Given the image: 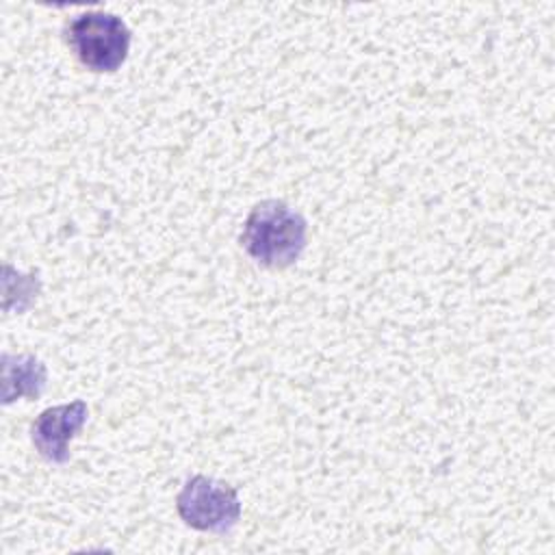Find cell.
Returning <instances> with one entry per match:
<instances>
[{"label": "cell", "instance_id": "4", "mask_svg": "<svg viewBox=\"0 0 555 555\" xmlns=\"http://www.w3.org/2000/svg\"><path fill=\"white\" fill-rule=\"evenodd\" d=\"M89 408L82 399L46 408L30 427V438L39 455L52 464H63L69 457V442L87 423Z\"/></svg>", "mask_w": 555, "mask_h": 555}, {"label": "cell", "instance_id": "2", "mask_svg": "<svg viewBox=\"0 0 555 555\" xmlns=\"http://www.w3.org/2000/svg\"><path fill=\"white\" fill-rule=\"evenodd\" d=\"M65 39L76 59L91 72H117L130 50L128 26L106 11L76 15L65 28Z\"/></svg>", "mask_w": 555, "mask_h": 555}, {"label": "cell", "instance_id": "5", "mask_svg": "<svg viewBox=\"0 0 555 555\" xmlns=\"http://www.w3.org/2000/svg\"><path fill=\"white\" fill-rule=\"evenodd\" d=\"M48 379L46 364L30 353L2 356V401L13 403L20 397L37 399Z\"/></svg>", "mask_w": 555, "mask_h": 555}, {"label": "cell", "instance_id": "3", "mask_svg": "<svg viewBox=\"0 0 555 555\" xmlns=\"http://www.w3.org/2000/svg\"><path fill=\"white\" fill-rule=\"evenodd\" d=\"M178 516L197 531L225 533L241 518L236 488L206 475H193L176 496Z\"/></svg>", "mask_w": 555, "mask_h": 555}, {"label": "cell", "instance_id": "1", "mask_svg": "<svg viewBox=\"0 0 555 555\" xmlns=\"http://www.w3.org/2000/svg\"><path fill=\"white\" fill-rule=\"evenodd\" d=\"M308 223L286 202L264 199L251 208L243 223L241 245L262 267L286 269L306 249Z\"/></svg>", "mask_w": 555, "mask_h": 555}]
</instances>
